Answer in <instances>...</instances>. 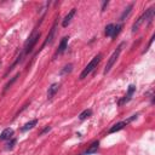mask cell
I'll return each mask as SVG.
<instances>
[{"mask_svg":"<svg viewBox=\"0 0 155 155\" xmlns=\"http://www.w3.org/2000/svg\"><path fill=\"white\" fill-rule=\"evenodd\" d=\"M154 7H150V9H148L143 15H142V16L141 17H139L136 22H135V24L132 26V32L135 33L136 32V30H138V28L139 27H141L145 21H150L151 18H153V16H154Z\"/></svg>","mask_w":155,"mask_h":155,"instance_id":"obj_1","label":"cell"},{"mask_svg":"<svg viewBox=\"0 0 155 155\" xmlns=\"http://www.w3.org/2000/svg\"><path fill=\"white\" fill-rule=\"evenodd\" d=\"M125 46V42H121L119 46H118V49L112 53V56H110V58L108 59V62H107V66H105V69H104V75H107L108 73L110 72V69H112V67L114 66V63L116 62V59L119 58V55H120V52H121V50H122V48Z\"/></svg>","mask_w":155,"mask_h":155,"instance_id":"obj_2","label":"cell"},{"mask_svg":"<svg viewBox=\"0 0 155 155\" xmlns=\"http://www.w3.org/2000/svg\"><path fill=\"white\" fill-rule=\"evenodd\" d=\"M101 58H102V55L101 53H98L97 56H95L94 58H92V61L90 62V63L86 66V68L83 70V73L80 74V79L83 80V79H85V78L92 72V70H94L96 67H97V64L99 63V62H101Z\"/></svg>","mask_w":155,"mask_h":155,"instance_id":"obj_3","label":"cell"},{"mask_svg":"<svg viewBox=\"0 0 155 155\" xmlns=\"http://www.w3.org/2000/svg\"><path fill=\"white\" fill-rule=\"evenodd\" d=\"M39 38H40V33H37V34H34V35H32L29 38V40L26 42V46H24V52L26 53H29V52H32V50H33V48L35 46V44L38 42V40H39Z\"/></svg>","mask_w":155,"mask_h":155,"instance_id":"obj_4","label":"cell"},{"mask_svg":"<svg viewBox=\"0 0 155 155\" xmlns=\"http://www.w3.org/2000/svg\"><path fill=\"white\" fill-rule=\"evenodd\" d=\"M137 118V115H133V116H131L130 119H127V120H125V121H121V122H118V124H115V125L109 130V133H114V132H118V131H120V130H122L124 127H125V125H127L129 122H131L132 120H135Z\"/></svg>","mask_w":155,"mask_h":155,"instance_id":"obj_5","label":"cell"},{"mask_svg":"<svg viewBox=\"0 0 155 155\" xmlns=\"http://www.w3.org/2000/svg\"><path fill=\"white\" fill-rule=\"evenodd\" d=\"M56 27H57V21H56L55 24L52 26L50 33H49V35H48V38H46V40L44 41V44H42V46H41V49H44L46 45H49V44L52 42V40H53V38H55V33H56Z\"/></svg>","mask_w":155,"mask_h":155,"instance_id":"obj_6","label":"cell"},{"mask_svg":"<svg viewBox=\"0 0 155 155\" xmlns=\"http://www.w3.org/2000/svg\"><path fill=\"white\" fill-rule=\"evenodd\" d=\"M135 91H136V86H135V85H130V86H129V91H127L126 96L120 101V104H124V103L129 102V101L132 98V96H133V94H135Z\"/></svg>","mask_w":155,"mask_h":155,"instance_id":"obj_7","label":"cell"},{"mask_svg":"<svg viewBox=\"0 0 155 155\" xmlns=\"http://www.w3.org/2000/svg\"><path fill=\"white\" fill-rule=\"evenodd\" d=\"M12 135H13V130L12 129H5L3 132H1V135H0V141H6V139H10L11 137H12Z\"/></svg>","mask_w":155,"mask_h":155,"instance_id":"obj_8","label":"cell"},{"mask_svg":"<svg viewBox=\"0 0 155 155\" xmlns=\"http://www.w3.org/2000/svg\"><path fill=\"white\" fill-rule=\"evenodd\" d=\"M58 88H59V85H58V84H52V85L49 87V91H48V98H49V99H52V98H53V96L56 95V92L58 91Z\"/></svg>","mask_w":155,"mask_h":155,"instance_id":"obj_9","label":"cell"},{"mask_svg":"<svg viewBox=\"0 0 155 155\" xmlns=\"http://www.w3.org/2000/svg\"><path fill=\"white\" fill-rule=\"evenodd\" d=\"M68 40H69V38L68 37H66V38H63L62 39V41L59 42V46H58V51H57V53H63L64 51H66V49H67V45H68Z\"/></svg>","mask_w":155,"mask_h":155,"instance_id":"obj_10","label":"cell"},{"mask_svg":"<svg viewBox=\"0 0 155 155\" xmlns=\"http://www.w3.org/2000/svg\"><path fill=\"white\" fill-rule=\"evenodd\" d=\"M74 15H75V9H72L70 11H69V13L67 15V16L64 17V20H63V22H62V26L63 27H67L69 23H70V21H72V18L74 17Z\"/></svg>","mask_w":155,"mask_h":155,"instance_id":"obj_11","label":"cell"},{"mask_svg":"<svg viewBox=\"0 0 155 155\" xmlns=\"http://www.w3.org/2000/svg\"><path fill=\"white\" fill-rule=\"evenodd\" d=\"M37 124H38V120H37V119H34V120H32V121H29V122H27L26 125L21 129V131H22V132H26V131H28V130H30V129H33V127L37 125Z\"/></svg>","mask_w":155,"mask_h":155,"instance_id":"obj_12","label":"cell"},{"mask_svg":"<svg viewBox=\"0 0 155 155\" xmlns=\"http://www.w3.org/2000/svg\"><path fill=\"white\" fill-rule=\"evenodd\" d=\"M98 145H99V143H98V142H94V143L91 144V147L86 150L85 155H88V154H94V153H96V151H97V149H98Z\"/></svg>","mask_w":155,"mask_h":155,"instance_id":"obj_13","label":"cell"},{"mask_svg":"<svg viewBox=\"0 0 155 155\" xmlns=\"http://www.w3.org/2000/svg\"><path fill=\"white\" fill-rule=\"evenodd\" d=\"M91 114H92V110H91V109H86V110H84V112L79 115V119H80V120H85V119L90 118Z\"/></svg>","mask_w":155,"mask_h":155,"instance_id":"obj_14","label":"cell"},{"mask_svg":"<svg viewBox=\"0 0 155 155\" xmlns=\"http://www.w3.org/2000/svg\"><path fill=\"white\" fill-rule=\"evenodd\" d=\"M132 7H133V5H130L125 11H124V13L121 15V17H120V21H124V20H125V18L129 16L130 12H131V10H132Z\"/></svg>","mask_w":155,"mask_h":155,"instance_id":"obj_15","label":"cell"},{"mask_svg":"<svg viewBox=\"0 0 155 155\" xmlns=\"http://www.w3.org/2000/svg\"><path fill=\"white\" fill-rule=\"evenodd\" d=\"M113 30H114V24H108L105 27V37H112Z\"/></svg>","mask_w":155,"mask_h":155,"instance_id":"obj_16","label":"cell"},{"mask_svg":"<svg viewBox=\"0 0 155 155\" xmlns=\"http://www.w3.org/2000/svg\"><path fill=\"white\" fill-rule=\"evenodd\" d=\"M121 28H122V26H121V24H118L116 27L114 26V30H113V34H112V38H113V39H115V38H116V35L120 33Z\"/></svg>","mask_w":155,"mask_h":155,"instance_id":"obj_17","label":"cell"},{"mask_svg":"<svg viewBox=\"0 0 155 155\" xmlns=\"http://www.w3.org/2000/svg\"><path fill=\"white\" fill-rule=\"evenodd\" d=\"M18 76H20V74H16V75H15V76L12 78V79H11V80H10V81H9L7 84H6V86H5V88H4V91H6V90H9V88H10V86H11V85H12V84H13L15 81H16V80H17V78H18Z\"/></svg>","mask_w":155,"mask_h":155,"instance_id":"obj_18","label":"cell"},{"mask_svg":"<svg viewBox=\"0 0 155 155\" xmlns=\"http://www.w3.org/2000/svg\"><path fill=\"white\" fill-rule=\"evenodd\" d=\"M73 70V64H68V66H66L63 69L61 70V74H68V73H70Z\"/></svg>","mask_w":155,"mask_h":155,"instance_id":"obj_19","label":"cell"},{"mask_svg":"<svg viewBox=\"0 0 155 155\" xmlns=\"http://www.w3.org/2000/svg\"><path fill=\"white\" fill-rule=\"evenodd\" d=\"M15 143H16V139H12V141L7 144V147H6V149H12L13 148V145H15Z\"/></svg>","mask_w":155,"mask_h":155,"instance_id":"obj_20","label":"cell"}]
</instances>
